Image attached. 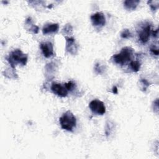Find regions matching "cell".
<instances>
[{
	"mask_svg": "<svg viewBox=\"0 0 159 159\" xmlns=\"http://www.w3.org/2000/svg\"><path fill=\"white\" fill-rule=\"evenodd\" d=\"M7 60L11 66L14 68L18 63L22 65H25L27 61V55L23 53L20 50L16 49L9 53Z\"/></svg>",
	"mask_w": 159,
	"mask_h": 159,
	"instance_id": "obj_1",
	"label": "cell"
},
{
	"mask_svg": "<svg viewBox=\"0 0 159 159\" xmlns=\"http://www.w3.org/2000/svg\"><path fill=\"white\" fill-rule=\"evenodd\" d=\"M60 124L63 129L67 131H72L76 127V119L72 112L68 111L63 113L60 117Z\"/></svg>",
	"mask_w": 159,
	"mask_h": 159,
	"instance_id": "obj_2",
	"label": "cell"
},
{
	"mask_svg": "<svg viewBox=\"0 0 159 159\" xmlns=\"http://www.w3.org/2000/svg\"><path fill=\"white\" fill-rule=\"evenodd\" d=\"M132 55L133 49L130 47H125L122 48L120 53L114 55L112 58L116 63L124 65L131 60Z\"/></svg>",
	"mask_w": 159,
	"mask_h": 159,
	"instance_id": "obj_3",
	"label": "cell"
},
{
	"mask_svg": "<svg viewBox=\"0 0 159 159\" xmlns=\"http://www.w3.org/2000/svg\"><path fill=\"white\" fill-rule=\"evenodd\" d=\"M91 111L96 114L103 115L106 112V107L103 102L98 99H94L89 104Z\"/></svg>",
	"mask_w": 159,
	"mask_h": 159,
	"instance_id": "obj_4",
	"label": "cell"
},
{
	"mask_svg": "<svg viewBox=\"0 0 159 159\" xmlns=\"http://www.w3.org/2000/svg\"><path fill=\"white\" fill-rule=\"evenodd\" d=\"M151 34V25L149 24L143 25L139 32V37L141 42L145 43L150 38Z\"/></svg>",
	"mask_w": 159,
	"mask_h": 159,
	"instance_id": "obj_5",
	"label": "cell"
},
{
	"mask_svg": "<svg viewBox=\"0 0 159 159\" xmlns=\"http://www.w3.org/2000/svg\"><path fill=\"white\" fill-rule=\"evenodd\" d=\"M51 89L52 92L60 97H65L68 94V90L66 88L65 84L62 85L60 83H53L51 86Z\"/></svg>",
	"mask_w": 159,
	"mask_h": 159,
	"instance_id": "obj_6",
	"label": "cell"
},
{
	"mask_svg": "<svg viewBox=\"0 0 159 159\" xmlns=\"http://www.w3.org/2000/svg\"><path fill=\"white\" fill-rule=\"evenodd\" d=\"M93 25L97 27L104 26L106 24V17L102 12H98L91 16Z\"/></svg>",
	"mask_w": 159,
	"mask_h": 159,
	"instance_id": "obj_7",
	"label": "cell"
},
{
	"mask_svg": "<svg viewBox=\"0 0 159 159\" xmlns=\"http://www.w3.org/2000/svg\"><path fill=\"white\" fill-rule=\"evenodd\" d=\"M40 48L42 53L46 58H49L53 55V45L50 42H42L40 43Z\"/></svg>",
	"mask_w": 159,
	"mask_h": 159,
	"instance_id": "obj_8",
	"label": "cell"
},
{
	"mask_svg": "<svg viewBox=\"0 0 159 159\" xmlns=\"http://www.w3.org/2000/svg\"><path fill=\"white\" fill-rule=\"evenodd\" d=\"M58 28H59V25L58 24L48 23L45 24L43 26L42 29V32L43 34H47L50 33H55L58 32Z\"/></svg>",
	"mask_w": 159,
	"mask_h": 159,
	"instance_id": "obj_9",
	"label": "cell"
},
{
	"mask_svg": "<svg viewBox=\"0 0 159 159\" xmlns=\"http://www.w3.org/2000/svg\"><path fill=\"white\" fill-rule=\"evenodd\" d=\"M66 49L68 52L72 54L75 53V51H76L77 48L76 44L75 43V39L73 38H66Z\"/></svg>",
	"mask_w": 159,
	"mask_h": 159,
	"instance_id": "obj_10",
	"label": "cell"
},
{
	"mask_svg": "<svg viewBox=\"0 0 159 159\" xmlns=\"http://www.w3.org/2000/svg\"><path fill=\"white\" fill-rule=\"evenodd\" d=\"M139 2H140L139 1L127 0L124 2V7H125V9H127V10L132 11V10H134L137 7V6Z\"/></svg>",
	"mask_w": 159,
	"mask_h": 159,
	"instance_id": "obj_11",
	"label": "cell"
},
{
	"mask_svg": "<svg viewBox=\"0 0 159 159\" xmlns=\"http://www.w3.org/2000/svg\"><path fill=\"white\" fill-rule=\"evenodd\" d=\"M130 66V68L134 72H137L140 68V63L138 61H131Z\"/></svg>",
	"mask_w": 159,
	"mask_h": 159,
	"instance_id": "obj_12",
	"label": "cell"
},
{
	"mask_svg": "<svg viewBox=\"0 0 159 159\" xmlns=\"http://www.w3.org/2000/svg\"><path fill=\"white\" fill-rule=\"evenodd\" d=\"M64 84H65L66 88L67 89V90L70 91H73L75 89V88L76 87L75 83L73 81H69L68 83H66Z\"/></svg>",
	"mask_w": 159,
	"mask_h": 159,
	"instance_id": "obj_13",
	"label": "cell"
},
{
	"mask_svg": "<svg viewBox=\"0 0 159 159\" xmlns=\"http://www.w3.org/2000/svg\"><path fill=\"white\" fill-rule=\"evenodd\" d=\"M120 36L123 39H129L132 37V34L129 29H124L120 34Z\"/></svg>",
	"mask_w": 159,
	"mask_h": 159,
	"instance_id": "obj_14",
	"label": "cell"
},
{
	"mask_svg": "<svg viewBox=\"0 0 159 159\" xmlns=\"http://www.w3.org/2000/svg\"><path fill=\"white\" fill-rule=\"evenodd\" d=\"M140 82H141V83L143 84V88H142V89H143L144 91H145L146 89L147 88V87L149 86L148 82L146 80H145V79H141Z\"/></svg>",
	"mask_w": 159,
	"mask_h": 159,
	"instance_id": "obj_15",
	"label": "cell"
},
{
	"mask_svg": "<svg viewBox=\"0 0 159 159\" xmlns=\"http://www.w3.org/2000/svg\"><path fill=\"white\" fill-rule=\"evenodd\" d=\"M150 52L155 55H157L158 56V53H159V52H158V48L155 47V46H153L150 48Z\"/></svg>",
	"mask_w": 159,
	"mask_h": 159,
	"instance_id": "obj_16",
	"label": "cell"
},
{
	"mask_svg": "<svg viewBox=\"0 0 159 159\" xmlns=\"http://www.w3.org/2000/svg\"><path fill=\"white\" fill-rule=\"evenodd\" d=\"M155 2L153 1V3H154V4H152V3L151 2V1H148V3L150 4V6L151 9H152L153 11H155V10H156L157 9H158V3H157V4H155Z\"/></svg>",
	"mask_w": 159,
	"mask_h": 159,
	"instance_id": "obj_17",
	"label": "cell"
},
{
	"mask_svg": "<svg viewBox=\"0 0 159 159\" xmlns=\"http://www.w3.org/2000/svg\"><path fill=\"white\" fill-rule=\"evenodd\" d=\"M152 35L154 37H157L158 36V29H156L152 32Z\"/></svg>",
	"mask_w": 159,
	"mask_h": 159,
	"instance_id": "obj_18",
	"label": "cell"
},
{
	"mask_svg": "<svg viewBox=\"0 0 159 159\" xmlns=\"http://www.w3.org/2000/svg\"><path fill=\"white\" fill-rule=\"evenodd\" d=\"M112 93L114 94H117V88L116 86H114L112 88Z\"/></svg>",
	"mask_w": 159,
	"mask_h": 159,
	"instance_id": "obj_19",
	"label": "cell"
}]
</instances>
